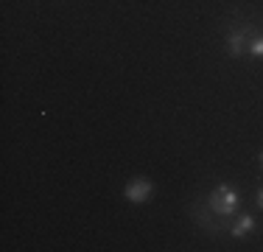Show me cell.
Returning <instances> with one entry per match:
<instances>
[{
	"instance_id": "6da1fadb",
	"label": "cell",
	"mask_w": 263,
	"mask_h": 252,
	"mask_svg": "<svg viewBox=\"0 0 263 252\" xmlns=\"http://www.w3.org/2000/svg\"><path fill=\"white\" fill-rule=\"evenodd\" d=\"M191 216H193V222L208 232V236H221L224 230H230V227L224 224L227 219H218L216 213H213V207L208 205V199H199V196L193 199L191 202Z\"/></svg>"
},
{
	"instance_id": "5b68a950",
	"label": "cell",
	"mask_w": 263,
	"mask_h": 252,
	"mask_svg": "<svg viewBox=\"0 0 263 252\" xmlns=\"http://www.w3.org/2000/svg\"><path fill=\"white\" fill-rule=\"evenodd\" d=\"M252 230H255V216H249V213H241V216H238L235 222L230 224V232H233L235 238H243V236H249Z\"/></svg>"
},
{
	"instance_id": "277c9868",
	"label": "cell",
	"mask_w": 263,
	"mask_h": 252,
	"mask_svg": "<svg viewBox=\"0 0 263 252\" xmlns=\"http://www.w3.org/2000/svg\"><path fill=\"white\" fill-rule=\"evenodd\" d=\"M152 193H154V185H152L148 179H143V176H140V179H132V182H129L126 191H123V196H126L132 205H143V202L152 196Z\"/></svg>"
},
{
	"instance_id": "3957f363",
	"label": "cell",
	"mask_w": 263,
	"mask_h": 252,
	"mask_svg": "<svg viewBox=\"0 0 263 252\" xmlns=\"http://www.w3.org/2000/svg\"><path fill=\"white\" fill-rule=\"evenodd\" d=\"M255 37V31L249 28V25H243V28H233L227 34V53L230 56H241L243 50L249 48V40Z\"/></svg>"
},
{
	"instance_id": "8992f818",
	"label": "cell",
	"mask_w": 263,
	"mask_h": 252,
	"mask_svg": "<svg viewBox=\"0 0 263 252\" xmlns=\"http://www.w3.org/2000/svg\"><path fill=\"white\" fill-rule=\"evenodd\" d=\"M249 53L252 56H263V34H255L252 40H249Z\"/></svg>"
},
{
	"instance_id": "7a4b0ae2",
	"label": "cell",
	"mask_w": 263,
	"mask_h": 252,
	"mask_svg": "<svg viewBox=\"0 0 263 252\" xmlns=\"http://www.w3.org/2000/svg\"><path fill=\"white\" fill-rule=\"evenodd\" d=\"M238 202H241V199H238V193H235L230 185H218V188H213L210 196H208V205L213 207V213H216L218 219H230V216H235Z\"/></svg>"
},
{
	"instance_id": "52a82bcc",
	"label": "cell",
	"mask_w": 263,
	"mask_h": 252,
	"mask_svg": "<svg viewBox=\"0 0 263 252\" xmlns=\"http://www.w3.org/2000/svg\"><path fill=\"white\" fill-rule=\"evenodd\" d=\"M258 205L263 207V188H260V191H258Z\"/></svg>"
},
{
	"instance_id": "ba28073f",
	"label": "cell",
	"mask_w": 263,
	"mask_h": 252,
	"mask_svg": "<svg viewBox=\"0 0 263 252\" xmlns=\"http://www.w3.org/2000/svg\"><path fill=\"white\" fill-rule=\"evenodd\" d=\"M260 166H263V151H260Z\"/></svg>"
}]
</instances>
